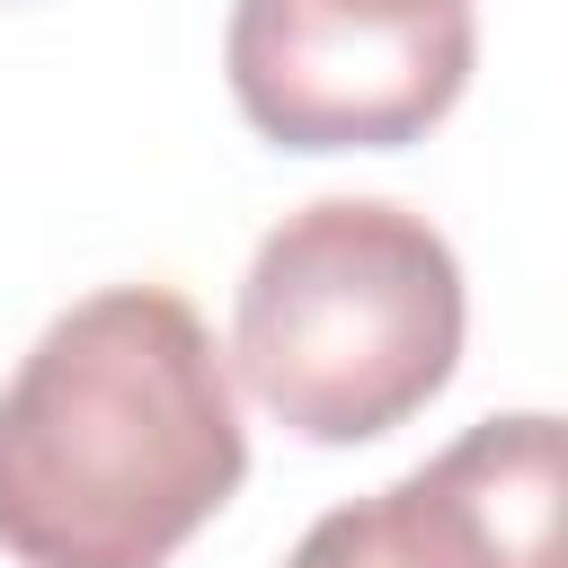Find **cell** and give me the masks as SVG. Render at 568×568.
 <instances>
[{
	"instance_id": "cell-1",
	"label": "cell",
	"mask_w": 568,
	"mask_h": 568,
	"mask_svg": "<svg viewBox=\"0 0 568 568\" xmlns=\"http://www.w3.org/2000/svg\"><path fill=\"white\" fill-rule=\"evenodd\" d=\"M240 479L231 364L169 284L71 302L0 390V550L18 568H169Z\"/></svg>"
},
{
	"instance_id": "cell-2",
	"label": "cell",
	"mask_w": 568,
	"mask_h": 568,
	"mask_svg": "<svg viewBox=\"0 0 568 568\" xmlns=\"http://www.w3.org/2000/svg\"><path fill=\"white\" fill-rule=\"evenodd\" d=\"M231 364L302 444H373L408 426L462 364L453 240L390 195H320L284 213L240 275Z\"/></svg>"
},
{
	"instance_id": "cell-3",
	"label": "cell",
	"mask_w": 568,
	"mask_h": 568,
	"mask_svg": "<svg viewBox=\"0 0 568 568\" xmlns=\"http://www.w3.org/2000/svg\"><path fill=\"white\" fill-rule=\"evenodd\" d=\"M222 62L275 151H399L462 106L479 18L470 0H240Z\"/></svg>"
},
{
	"instance_id": "cell-4",
	"label": "cell",
	"mask_w": 568,
	"mask_h": 568,
	"mask_svg": "<svg viewBox=\"0 0 568 568\" xmlns=\"http://www.w3.org/2000/svg\"><path fill=\"white\" fill-rule=\"evenodd\" d=\"M284 568H568L559 417H488L382 497L328 506Z\"/></svg>"
}]
</instances>
